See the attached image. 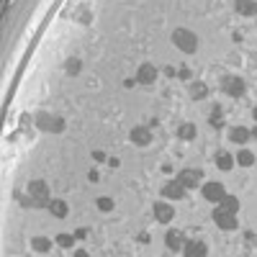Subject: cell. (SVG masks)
Listing matches in <instances>:
<instances>
[{
	"mask_svg": "<svg viewBox=\"0 0 257 257\" xmlns=\"http://www.w3.org/2000/svg\"><path fill=\"white\" fill-rule=\"evenodd\" d=\"M172 42H175L177 49H183L185 54H193V51L198 49V39H196V34L188 31V29H175V31H172Z\"/></svg>",
	"mask_w": 257,
	"mask_h": 257,
	"instance_id": "1",
	"label": "cell"
},
{
	"mask_svg": "<svg viewBox=\"0 0 257 257\" xmlns=\"http://www.w3.org/2000/svg\"><path fill=\"white\" fill-rule=\"evenodd\" d=\"M214 221H216V226H221V229H226V231H231V229L239 226V224H237V214L226 211L224 206H216V209H214Z\"/></svg>",
	"mask_w": 257,
	"mask_h": 257,
	"instance_id": "2",
	"label": "cell"
},
{
	"mask_svg": "<svg viewBox=\"0 0 257 257\" xmlns=\"http://www.w3.org/2000/svg\"><path fill=\"white\" fill-rule=\"evenodd\" d=\"M154 218H157L160 224H170L172 218H175V209L170 203H165V201H160V203H154Z\"/></svg>",
	"mask_w": 257,
	"mask_h": 257,
	"instance_id": "3",
	"label": "cell"
},
{
	"mask_svg": "<svg viewBox=\"0 0 257 257\" xmlns=\"http://www.w3.org/2000/svg\"><path fill=\"white\" fill-rule=\"evenodd\" d=\"M29 193L36 206H49V196H46V185L42 183V180H34V183L29 185Z\"/></svg>",
	"mask_w": 257,
	"mask_h": 257,
	"instance_id": "4",
	"label": "cell"
},
{
	"mask_svg": "<svg viewBox=\"0 0 257 257\" xmlns=\"http://www.w3.org/2000/svg\"><path fill=\"white\" fill-rule=\"evenodd\" d=\"M224 196H226V188H224L221 183H206V185H203V198H206V201L218 203Z\"/></svg>",
	"mask_w": 257,
	"mask_h": 257,
	"instance_id": "5",
	"label": "cell"
},
{
	"mask_svg": "<svg viewBox=\"0 0 257 257\" xmlns=\"http://www.w3.org/2000/svg\"><path fill=\"white\" fill-rule=\"evenodd\" d=\"M221 87L226 90L229 95L239 98V95L244 93V80H242V77H224V80H221Z\"/></svg>",
	"mask_w": 257,
	"mask_h": 257,
	"instance_id": "6",
	"label": "cell"
},
{
	"mask_svg": "<svg viewBox=\"0 0 257 257\" xmlns=\"http://www.w3.org/2000/svg\"><path fill=\"white\" fill-rule=\"evenodd\" d=\"M154 80H157V70H154V64L144 62V64L139 67V72H136V83H141V85H152Z\"/></svg>",
	"mask_w": 257,
	"mask_h": 257,
	"instance_id": "7",
	"label": "cell"
},
{
	"mask_svg": "<svg viewBox=\"0 0 257 257\" xmlns=\"http://www.w3.org/2000/svg\"><path fill=\"white\" fill-rule=\"evenodd\" d=\"M36 121H39V126H42L44 131H62V128H64L62 119H51L49 113H39Z\"/></svg>",
	"mask_w": 257,
	"mask_h": 257,
	"instance_id": "8",
	"label": "cell"
},
{
	"mask_svg": "<svg viewBox=\"0 0 257 257\" xmlns=\"http://www.w3.org/2000/svg\"><path fill=\"white\" fill-rule=\"evenodd\" d=\"M185 190H188V188L180 183V180H175V183H167V185L162 188V196L170 198V201H180V198L185 196Z\"/></svg>",
	"mask_w": 257,
	"mask_h": 257,
	"instance_id": "9",
	"label": "cell"
},
{
	"mask_svg": "<svg viewBox=\"0 0 257 257\" xmlns=\"http://www.w3.org/2000/svg\"><path fill=\"white\" fill-rule=\"evenodd\" d=\"M201 177H203L201 170H183V172L177 175V180H180L185 188H196V185L201 183Z\"/></svg>",
	"mask_w": 257,
	"mask_h": 257,
	"instance_id": "10",
	"label": "cell"
},
{
	"mask_svg": "<svg viewBox=\"0 0 257 257\" xmlns=\"http://www.w3.org/2000/svg\"><path fill=\"white\" fill-rule=\"evenodd\" d=\"M131 141L134 144H139V147H147L149 141H152V131L147 126H136V128H131Z\"/></svg>",
	"mask_w": 257,
	"mask_h": 257,
	"instance_id": "11",
	"label": "cell"
},
{
	"mask_svg": "<svg viewBox=\"0 0 257 257\" xmlns=\"http://www.w3.org/2000/svg\"><path fill=\"white\" fill-rule=\"evenodd\" d=\"M165 244H167V250H172V252H177V250L185 247L183 234H180V231H175V229H170V231L165 234Z\"/></svg>",
	"mask_w": 257,
	"mask_h": 257,
	"instance_id": "12",
	"label": "cell"
},
{
	"mask_svg": "<svg viewBox=\"0 0 257 257\" xmlns=\"http://www.w3.org/2000/svg\"><path fill=\"white\" fill-rule=\"evenodd\" d=\"M234 8H237L239 16H255V13H257L255 0H234Z\"/></svg>",
	"mask_w": 257,
	"mask_h": 257,
	"instance_id": "13",
	"label": "cell"
},
{
	"mask_svg": "<svg viewBox=\"0 0 257 257\" xmlns=\"http://www.w3.org/2000/svg\"><path fill=\"white\" fill-rule=\"evenodd\" d=\"M250 136H252V134H250L244 126H234V128L229 131V139H231V141H237V144H247Z\"/></svg>",
	"mask_w": 257,
	"mask_h": 257,
	"instance_id": "14",
	"label": "cell"
},
{
	"mask_svg": "<svg viewBox=\"0 0 257 257\" xmlns=\"http://www.w3.org/2000/svg\"><path fill=\"white\" fill-rule=\"evenodd\" d=\"M234 154H229V152H218L216 154V167L218 170H231V167H234Z\"/></svg>",
	"mask_w": 257,
	"mask_h": 257,
	"instance_id": "15",
	"label": "cell"
},
{
	"mask_svg": "<svg viewBox=\"0 0 257 257\" xmlns=\"http://www.w3.org/2000/svg\"><path fill=\"white\" fill-rule=\"evenodd\" d=\"M183 252L185 255H190V257H196V255H209V250H206V244L203 242H185V247H183Z\"/></svg>",
	"mask_w": 257,
	"mask_h": 257,
	"instance_id": "16",
	"label": "cell"
},
{
	"mask_svg": "<svg viewBox=\"0 0 257 257\" xmlns=\"http://www.w3.org/2000/svg\"><path fill=\"white\" fill-rule=\"evenodd\" d=\"M49 211H51V216L64 218V216H67V203H64V201H49Z\"/></svg>",
	"mask_w": 257,
	"mask_h": 257,
	"instance_id": "17",
	"label": "cell"
},
{
	"mask_svg": "<svg viewBox=\"0 0 257 257\" xmlns=\"http://www.w3.org/2000/svg\"><path fill=\"white\" fill-rule=\"evenodd\" d=\"M234 160H237V165H242V167H250V165H255V154H252L250 149H239Z\"/></svg>",
	"mask_w": 257,
	"mask_h": 257,
	"instance_id": "18",
	"label": "cell"
},
{
	"mask_svg": "<svg viewBox=\"0 0 257 257\" xmlns=\"http://www.w3.org/2000/svg\"><path fill=\"white\" fill-rule=\"evenodd\" d=\"M218 206H224V209L231 211V214H237V211H239V201H237V196H229V193H226V196H224L221 201H218Z\"/></svg>",
	"mask_w": 257,
	"mask_h": 257,
	"instance_id": "19",
	"label": "cell"
},
{
	"mask_svg": "<svg viewBox=\"0 0 257 257\" xmlns=\"http://www.w3.org/2000/svg\"><path fill=\"white\" fill-rule=\"evenodd\" d=\"M177 136H180V139H185V141L196 139V124H183V126L177 128Z\"/></svg>",
	"mask_w": 257,
	"mask_h": 257,
	"instance_id": "20",
	"label": "cell"
},
{
	"mask_svg": "<svg viewBox=\"0 0 257 257\" xmlns=\"http://www.w3.org/2000/svg\"><path fill=\"white\" fill-rule=\"evenodd\" d=\"M190 95L196 98V100H201V98L209 95V87H206V83H193L190 85Z\"/></svg>",
	"mask_w": 257,
	"mask_h": 257,
	"instance_id": "21",
	"label": "cell"
},
{
	"mask_svg": "<svg viewBox=\"0 0 257 257\" xmlns=\"http://www.w3.org/2000/svg\"><path fill=\"white\" fill-rule=\"evenodd\" d=\"M31 244H34V250H36V252H49V250H51V242L44 239V237H36Z\"/></svg>",
	"mask_w": 257,
	"mask_h": 257,
	"instance_id": "22",
	"label": "cell"
},
{
	"mask_svg": "<svg viewBox=\"0 0 257 257\" xmlns=\"http://www.w3.org/2000/svg\"><path fill=\"white\" fill-rule=\"evenodd\" d=\"M211 126H214V128H221V126H224L221 108H218V106H216V108H214V113H211Z\"/></svg>",
	"mask_w": 257,
	"mask_h": 257,
	"instance_id": "23",
	"label": "cell"
},
{
	"mask_svg": "<svg viewBox=\"0 0 257 257\" xmlns=\"http://www.w3.org/2000/svg\"><path fill=\"white\" fill-rule=\"evenodd\" d=\"M57 244H59V247H64V250H70L72 244H75V239H72V234H59L57 237Z\"/></svg>",
	"mask_w": 257,
	"mask_h": 257,
	"instance_id": "24",
	"label": "cell"
},
{
	"mask_svg": "<svg viewBox=\"0 0 257 257\" xmlns=\"http://www.w3.org/2000/svg\"><path fill=\"white\" fill-rule=\"evenodd\" d=\"M98 209L100 211H111L113 209V201L111 198H98Z\"/></svg>",
	"mask_w": 257,
	"mask_h": 257,
	"instance_id": "25",
	"label": "cell"
},
{
	"mask_svg": "<svg viewBox=\"0 0 257 257\" xmlns=\"http://www.w3.org/2000/svg\"><path fill=\"white\" fill-rule=\"evenodd\" d=\"M67 72H70V75H77V72H80V62H77V59H70V62H67Z\"/></svg>",
	"mask_w": 257,
	"mask_h": 257,
	"instance_id": "26",
	"label": "cell"
},
{
	"mask_svg": "<svg viewBox=\"0 0 257 257\" xmlns=\"http://www.w3.org/2000/svg\"><path fill=\"white\" fill-rule=\"evenodd\" d=\"M180 77H183V80H190V70L183 67V70H180Z\"/></svg>",
	"mask_w": 257,
	"mask_h": 257,
	"instance_id": "27",
	"label": "cell"
},
{
	"mask_svg": "<svg viewBox=\"0 0 257 257\" xmlns=\"http://www.w3.org/2000/svg\"><path fill=\"white\" fill-rule=\"evenodd\" d=\"M250 134H252V139H257V126L252 128V131H250Z\"/></svg>",
	"mask_w": 257,
	"mask_h": 257,
	"instance_id": "28",
	"label": "cell"
},
{
	"mask_svg": "<svg viewBox=\"0 0 257 257\" xmlns=\"http://www.w3.org/2000/svg\"><path fill=\"white\" fill-rule=\"evenodd\" d=\"M252 116H255V121H257V106H255V111H252Z\"/></svg>",
	"mask_w": 257,
	"mask_h": 257,
	"instance_id": "29",
	"label": "cell"
}]
</instances>
